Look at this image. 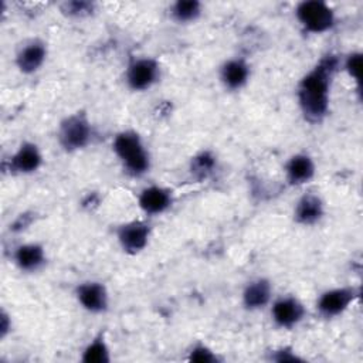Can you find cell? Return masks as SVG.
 <instances>
[{
	"instance_id": "obj_9",
	"label": "cell",
	"mask_w": 363,
	"mask_h": 363,
	"mask_svg": "<svg viewBox=\"0 0 363 363\" xmlns=\"http://www.w3.org/2000/svg\"><path fill=\"white\" fill-rule=\"evenodd\" d=\"M74 295L79 306L89 313L99 315L109 309V292L105 284L101 281L89 279L79 282L74 289Z\"/></svg>"
},
{
	"instance_id": "obj_16",
	"label": "cell",
	"mask_w": 363,
	"mask_h": 363,
	"mask_svg": "<svg viewBox=\"0 0 363 363\" xmlns=\"http://www.w3.org/2000/svg\"><path fill=\"white\" fill-rule=\"evenodd\" d=\"M284 172L289 186H303L312 182L316 176V163L309 153L299 152L286 160Z\"/></svg>"
},
{
	"instance_id": "obj_21",
	"label": "cell",
	"mask_w": 363,
	"mask_h": 363,
	"mask_svg": "<svg viewBox=\"0 0 363 363\" xmlns=\"http://www.w3.org/2000/svg\"><path fill=\"white\" fill-rule=\"evenodd\" d=\"M362 65H363V54L360 51H350L340 60V67L345 69L347 77L353 79L357 85V92H360V77H362Z\"/></svg>"
},
{
	"instance_id": "obj_7",
	"label": "cell",
	"mask_w": 363,
	"mask_h": 363,
	"mask_svg": "<svg viewBox=\"0 0 363 363\" xmlns=\"http://www.w3.org/2000/svg\"><path fill=\"white\" fill-rule=\"evenodd\" d=\"M121 250L128 255H138L149 245L152 227L145 220H130L122 223L115 230Z\"/></svg>"
},
{
	"instance_id": "obj_13",
	"label": "cell",
	"mask_w": 363,
	"mask_h": 363,
	"mask_svg": "<svg viewBox=\"0 0 363 363\" xmlns=\"http://www.w3.org/2000/svg\"><path fill=\"white\" fill-rule=\"evenodd\" d=\"M326 207L322 197L316 193L302 194L294 206V221L302 227H312L322 221Z\"/></svg>"
},
{
	"instance_id": "obj_18",
	"label": "cell",
	"mask_w": 363,
	"mask_h": 363,
	"mask_svg": "<svg viewBox=\"0 0 363 363\" xmlns=\"http://www.w3.org/2000/svg\"><path fill=\"white\" fill-rule=\"evenodd\" d=\"M79 360L82 363H109L112 360L111 349L105 332H98L82 349Z\"/></svg>"
},
{
	"instance_id": "obj_1",
	"label": "cell",
	"mask_w": 363,
	"mask_h": 363,
	"mask_svg": "<svg viewBox=\"0 0 363 363\" xmlns=\"http://www.w3.org/2000/svg\"><path fill=\"white\" fill-rule=\"evenodd\" d=\"M340 57L326 52L303 74L296 85V101L303 119L312 125L322 123L330 111V91Z\"/></svg>"
},
{
	"instance_id": "obj_10",
	"label": "cell",
	"mask_w": 363,
	"mask_h": 363,
	"mask_svg": "<svg viewBox=\"0 0 363 363\" xmlns=\"http://www.w3.org/2000/svg\"><path fill=\"white\" fill-rule=\"evenodd\" d=\"M48 55L47 43L41 38H30L21 44L16 52L14 62L21 74H35L44 65Z\"/></svg>"
},
{
	"instance_id": "obj_3",
	"label": "cell",
	"mask_w": 363,
	"mask_h": 363,
	"mask_svg": "<svg viewBox=\"0 0 363 363\" xmlns=\"http://www.w3.org/2000/svg\"><path fill=\"white\" fill-rule=\"evenodd\" d=\"M94 136V125L88 115L82 111L62 118L57 129L58 145L67 153H75L85 149L92 143Z\"/></svg>"
},
{
	"instance_id": "obj_2",
	"label": "cell",
	"mask_w": 363,
	"mask_h": 363,
	"mask_svg": "<svg viewBox=\"0 0 363 363\" xmlns=\"http://www.w3.org/2000/svg\"><path fill=\"white\" fill-rule=\"evenodd\" d=\"M112 150L129 176L142 177L150 172V153L136 130L123 129L118 132L112 140Z\"/></svg>"
},
{
	"instance_id": "obj_19",
	"label": "cell",
	"mask_w": 363,
	"mask_h": 363,
	"mask_svg": "<svg viewBox=\"0 0 363 363\" xmlns=\"http://www.w3.org/2000/svg\"><path fill=\"white\" fill-rule=\"evenodd\" d=\"M217 166H218V160L216 153L206 149V150H200L190 159L189 172L194 180L203 182V180H207L217 170Z\"/></svg>"
},
{
	"instance_id": "obj_14",
	"label": "cell",
	"mask_w": 363,
	"mask_h": 363,
	"mask_svg": "<svg viewBox=\"0 0 363 363\" xmlns=\"http://www.w3.org/2000/svg\"><path fill=\"white\" fill-rule=\"evenodd\" d=\"M218 78L227 91H240L251 78V65L242 57L228 58L221 64Z\"/></svg>"
},
{
	"instance_id": "obj_20",
	"label": "cell",
	"mask_w": 363,
	"mask_h": 363,
	"mask_svg": "<svg viewBox=\"0 0 363 363\" xmlns=\"http://www.w3.org/2000/svg\"><path fill=\"white\" fill-rule=\"evenodd\" d=\"M203 14V4L199 0H177L170 6V18L177 24H190Z\"/></svg>"
},
{
	"instance_id": "obj_6",
	"label": "cell",
	"mask_w": 363,
	"mask_h": 363,
	"mask_svg": "<svg viewBox=\"0 0 363 363\" xmlns=\"http://www.w3.org/2000/svg\"><path fill=\"white\" fill-rule=\"evenodd\" d=\"M160 62L153 57H135L125 69L126 86L133 92L149 91L160 81Z\"/></svg>"
},
{
	"instance_id": "obj_25",
	"label": "cell",
	"mask_w": 363,
	"mask_h": 363,
	"mask_svg": "<svg viewBox=\"0 0 363 363\" xmlns=\"http://www.w3.org/2000/svg\"><path fill=\"white\" fill-rule=\"evenodd\" d=\"M13 328V322H11V316L6 309H1L0 312V339H6Z\"/></svg>"
},
{
	"instance_id": "obj_11",
	"label": "cell",
	"mask_w": 363,
	"mask_h": 363,
	"mask_svg": "<svg viewBox=\"0 0 363 363\" xmlns=\"http://www.w3.org/2000/svg\"><path fill=\"white\" fill-rule=\"evenodd\" d=\"M44 157L37 143L24 140L7 160L11 174H33L43 166Z\"/></svg>"
},
{
	"instance_id": "obj_23",
	"label": "cell",
	"mask_w": 363,
	"mask_h": 363,
	"mask_svg": "<svg viewBox=\"0 0 363 363\" xmlns=\"http://www.w3.org/2000/svg\"><path fill=\"white\" fill-rule=\"evenodd\" d=\"M187 360L193 363H218L221 359L210 346L197 342L189 349Z\"/></svg>"
},
{
	"instance_id": "obj_8",
	"label": "cell",
	"mask_w": 363,
	"mask_h": 363,
	"mask_svg": "<svg viewBox=\"0 0 363 363\" xmlns=\"http://www.w3.org/2000/svg\"><path fill=\"white\" fill-rule=\"evenodd\" d=\"M306 316V308L295 295H284L271 302V319L279 329H295Z\"/></svg>"
},
{
	"instance_id": "obj_12",
	"label": "cell",
	"mask_w": 363,
	"mask_h": 363,
	"mask_svg": "<svg viewBox=\"0 0 363 363\" xmlns=\"http://www.w3.org/2000/svg\"><path fill=\"white\" fill-rule=\"evenodd\" d=\"M174 197L169 187L152 184L140 190L138 206L146 216H159L166 213L173 206Z\"/></svg>"
},
{
	"instance_id": "obj_17",
	"label": "cell",
	"mask_w": 363,
	"mask_h": 363,
	"mask_svg": "<svg viewBox=\"0 0 363 363\" xmlns=\"http://www.w3.org/2000/svg\"><path fill=\"white\" fill-rule=\"evenodd\" d=\"M13 262L21 272H38L47 264L45 248L40 242L18 244L13 251Z\"/></svg>"
},
{
	"instance_id": "obj_15",
	"label": "cell",
	"mask_w": 363,
	"mask_h": 363,
	"mask_svg": "<svg viewBox=\"0 0 363 363\" xmlns=\"http://www.w3.org/2000/svg\"><path fill=\"white\" fill-rule=\"evenodd\" d=\"M274 288L268 278L258 277L247 282L241 292V303L250 312L261 311L272 302Z\"/></svg>"
},
{
	"instance_id": "obj_5",
	"label": "cell",
	"mask_w": 363,
	"mask_h": 363,
	"mask_svg": "<svg viewBox=\"0 0 363 363\" xmlns=\"http://www.w3.org/2000/svg\"><path fill=\"white\" fill-rule=\"evenodd\" d=\"M362 295L359 286L342 285L323 291L316 299V311L323 319L342 316Z\"/></svg>"
},
{
	"instance_id": "obj_24",
	"label": "cell",
	"mask_w": 363,
	"mask_h": 363,
	"mask_svg": "<svg viewBox=\"0 0 363 363\" xmlns=\"http://www.w3.org/2000/svg\"><path fill=\"white\" fill-rule=\"evenodd\" d=\"M269 360L284 363V362H305L302 356L296 353L292 346H281L269 352Z\"/></svg>"
},
{
	"instance_id": "obj_4",
	"label": "cell",
	"mask_w": 363,
	"mask_h": 363,
	"mask_svg": "<svg viewBox=\"0 0 363 363\" xmlns=\"http://www.w3.org/2000/svg\"><path fill=\"white\" fill-rule=\"evenodd\" d=\"M295 17L303 31L325 34L336 24L335 10L323 0H303L295 7Z\"/></svg>"
},
{
	"instance_id": "obj_22",
	"label": "cell",
	"mask_w": 363,
	"mask_h": 363,
	"mask_svg": "<svg viewBox=\"0 0 363 363\" xmlns=\"http://www.w3.org/2000/svg\"><path fill=\"white\" fill-rule=\"evenodd\" d=\"M61 13L69 18H85L95 13V3L85 0H71L60 6Z\"/></svg>"
}]
</instances>
